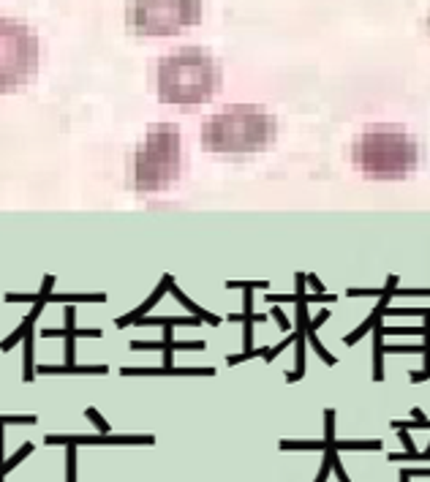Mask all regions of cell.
Returning a JSON list of instances; mask_svg holds the SVG:
<instances>
[{
	"label": "cell",
	"mask_w": 430,
	"mask_h": 482,
	"mask_svg": "<svg viewBox=\"0 0 430 482\" xmlns=\"http://www.w3.org/2000/svg\"><path fill=\"white\" fill-rule=\"evenodd\" d=\"M221 82V63L202 47H180L155 63V96L169 106H204L215 99Z\"/></svg>",
	"instance_id": "1"
},
{
	"label": "cell",
	"mask_w": 430,
	"mask_h": 482,
	"mask_svg": "<svg viewBox=\"0 0 430 482\" xmlns=\"http://www.w3.org/2000/svg\"><path fill=\"white\" fill-rule=\"evenodd\" d=\"M278 136V120L259 104H232L221 112L204 117L202 148L215 155L243 158L267 150Z\"/></svg>",
	"instance_id": "2"
},
{
	"label": "cell",
	"mask_w": 430,
	"mask_h": 482,
	"mask_svg": "<svg viewBox=\"0 0 430 482\" xmlns=\"http://www.w3.org/2000/svg\"><path fill=\"white\" fill-rule=\"evenodd\" d=\"M351 164L368 180H406L419 167V145L403 126L376 123L354 136Z\"/></svg>",
	"instance_id": "3"
},
{
	"label": "cell",
	"mask_w": 430,
	"mask_h": 482,
	"mask_svg": "<svg viewBox=\"0 0 430 482\" xmlns=\"http://www.w3.org/2000/svg\"><path fill=\"white\" fill-rule=\"evenodd\" d=\"M182 133L175 123H153L133 150L131 188L136 194H161L180 180Z\"/></svg>",
	"instance_id": "4"
},
{
	"label": "cell",
	"mask_w": 430,
	"mask_h": 482,
	"mask_svg": "<svg viewBox=\"0 0 430 482\" xmlns=\"http://www.w3.org/2000/svg\"><path fill=\"white\" fill-rule=\"evenodd\" d=\"M202 0H128L126 31L139 38H172L202 22Z\"/></svg>",
	"instance_id": "5"
},
{
	"label": "cell",
	"mask_w": 430,
	"mask_h": 482,
	"mask_svg": "<svg viewBox=\"0 0 430 482\" xmlns=\"http://www.w3.org/2000/svg\"><path fill=\"white\" fill-rule=\"evenodd\" d=\"M38 35L17 19L0 17V93H14L38 74Z\"/></svg>",
	"instance_id": "6"
}]
</instances>
